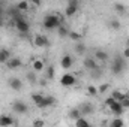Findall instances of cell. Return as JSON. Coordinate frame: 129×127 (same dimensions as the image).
<instances>
[{
    "label": "cell",
    "instance_id": "1",
    "mask_svg": "<svg viewBox=\"0 0 129 127\" xmlns=\"http://www.w3.org/2000/svg\"><path fill=\"white\" fill-rule=\"evenodd\" d=\"M128 64H126V58L120 54H116L111 60V64H110V70L113 75H122L125 70H126Z\"/></svg>",
    "mask_w": 129,
    "mask_h": 127
},
{
    "label": "cell",
    "instance_id": "2",
    "mask_svg": "<svg viewBox=\"0 0 129 127\" xmlns=\"http://www.w3.org/2000/svg\"><path fill=\"white\" fill-rule=\"evenodd\" d=\"M32 100H33V103L36 105V108H39V109H45V108H50V106L56 105V99L54 97L44 96V94H41V93L32 94Z\"/></svg>",
    "mask_w": 129,
    "mask_h": 127
},
{
    "label": "cell",
    "instance_id": "3",
    "mask_svg": "<svg viewBox=\"0 0 129 127\" xmlns=\"http://www.w3.org/2000/svg\"><path fill=\"white\" fill-rule=\"evenodd\" d=\"M62 24H63V17L57 14H48L44 17V21H42V26L47 30H57V27Z\"/></svg>",
    "mask_w": 129,
    "mask_h": 127
},
{
    "label": "cell",
    "instance_id": "4",
    "mask_svg": "<svg viewBox=\"0 0 129 127\" xmlns=\"http://www.w3.org/2000/svg\"><path fill=\"white\" fill-rule=\"evenodd\" d=\"M12 21H14V26H15V29H17V32H20L21 34H27V33L30 32V24L26 21V18L24 17H15V18H12Z\"/></svg>",
    "mask_w": 129,
    "mask_h": 127
},
{
    "label": "cell",
    "instance_id": "5",
    "mask_svg": "<svg viewBox=\"0 0 129 127\" xmlns=\"http://www.w3.org/2000/svg\"><path fill=\"white\" fill-rule=\"evenodd\" d=\"M12 111H14L15 114L23 115V114H27V112H29V106H27V103L23 102V100H15V102L12 103Z\"/></svg>",
    "mask_w": 129,
    "mask_h": 127
},
{
    "label": "cell",
    "instance_id": "6",
    "mask_svg": "<svg viewBox=\"0 0 129 127\" xmlns=\"http://www.w3.org/2000/svg\"><path fill=\"white\" fill-rule=\"evenodd\" d=\"M33 43L38 48H47V46H50V39L45 34H36L33 39Z\"/></svg>",
    "mask_w": 129,
    "mask_h": 127
},
{
    "label": "cell",
    "instance_id": "7",
    "mask_svg": "<svg viewBox=\"0 0 129 127\" xmlns=\"http://www.w3.org/2000/svg\"><path fill=\"white\" fill-rule=\"evenodd\" d=\"M8 85H9L14 91H21V90H23V87H24L23 81H21L20 78H17V76L9 78V79H8Z\"/></svg>",
    "mask_w": 129,
    "mask_h": 127
},
{
    "label": "cell",
    "instance_id": "8",
    "mask_svg": "<svg viewBox=\"0 0 129 127\" xmlns=\"http://www.w3.org/2000/svg\"><path fill=\"white\" fill-rule=\"evenodd\" d=\"M5 64H6V67H8L9 70H17V69H21V67H23V61H21V58H18V57H11Z\"/></svg>",
    "mask_w": 129,
    "mask_h": 127
},
{
    "label": "cell",
    "instance_id": "9",
    "mask_svg": "<svg viewBox=\"0 0 129 127\" xmlns=\"http://www.w3.org/2000/svg\"><path fill=\"white\" fill-rule=\"evenodd\" d=\"M60 84L63 87H72L77 84V78L72 75V73H64L63 76L60 78Z\"/></svg>",
    "mask_w": 129,
    "mask_h": 127
},
{
    "label": "cell",
    "instance_id": "10",
    "mask_svg": "<svg viewBox=\"0 0 129 127\" xmlns=\"http://www.w3.org/2000/svg\"><path fill=\"white\" fill-rule=\"evenodd\" d=\"M108 108H110V111H111L114 115H117V117H120V115L125 112V108L122 106V103H120L119 100H114V102H113Z\"/></svg>",
    "mask_w": 129,
    "mask_h": 127
},
{
    "label": "cell",
    "instance_id": "11",
    "mask_svg": "<svg viewBox=\"0 0 129 127\" xmlns=\"http://www.w3.org/2000/svg\"><path fill=\"white\" fill-rule=\"evenodd\" d=\"M83 66L90 72V70H93V69H96L98 67V60L95 58V57H89V55H86L84 60H83Z\"/></svg>",
    "mask_w": 129,
    "mask_h": 127
},
{
    "label": "cell",
    "instance_id": "12",
    "mask_svg": "<svg viewBox=\"0 0 129 127\" xmlns=\"http://www.w3.org/2000/svg\"><path fill=\"white\" fill-rule=\"evenodd\" d=\"M78 108H80V111H81L83 115H92V114L95 112V106H93V103H90V102H84V103H81Z\"/></svg>",
    "mask_w": 129,
    "mask_h": 127
},
{
    "label": "cell",
    "instance_id": "13",
    "mask_svg": "<svg viewBox=\"0 0 129 127\" xmlns=\"http://www.w3.org/2000/svg\"><path fill=\"white\" fill-rule=\"evenodd\" d=\"M14 124H17V121L11 115H0V127H8Z\"/></svg>",
    "mask_w": 129,
    "mask_h": 127
},
{
    "label": "cell",
    "instance_id": "14",
    "mask_svg": "<svg viewBox=\"0 0 129 127\" xmlns=\"http://www.w3.org/2000/svg\"><path fill=\"white\" fill-rule=\"evenodd\" d=\"M72 64H74V58H72V55L64 54L63 57H62V60H60V66L66 70V69H71V67H72Z\"/></svg>",
    "mask_w": 129,
    "mask_h": 127
},
{
    "label": "cell",
    "instance_id": "15",
    "mask_svg": "<svg viewBox=\"0 0 129 127\" xmlns=\"http://www.w3.org/2000/svg\"><path fill=\"white\" fill-rule=\"evenodd\" d=\"M93 57L96 58L98 61H108L110 60V54L107 52V51H104V49H98V51H95V54H93Z\"/></svg>",
    "mask_w": 129,
    "mask_h": 127
},
{
    "label": "cell",
    "instance_id": "16",
    "mask_svg": "<svg viewBox=\"0 0 129 127\" xmlns=\"http://www.w3.org/2000/svg\"><path fill=\"white\" fill-rule=\"evenodd\" d=\"M74 51H75V54L77 55H86V52H87V48H86V45L81 42V40H78V42H75V46H74Z\"/></svg>",
    "mask_w": 129,
    "mask_h": 127
},
{
    "label": "cell",
    "instance_id": "17",
    "mask_svg": "<svg viewBox=\"0 0 129 127\" xmlns=\"http://www.w3.org/2000/svg\"><path fill=\"white\" fill-rule=\"evenodd\" d=\"M11 57H12V54H11V51L8 48H2L0 49V64H5Z\"/></svg>",
    "mask_w": 129,
    "mask_h": 127
},
{
    "label": "cell",
    "instance_id": "18",
    "mask_svg": "<svg viewBox=\"0 0 129 127\" xmlns=\"http://www.w3.org/2000/svg\"><path fill=\"white\" fill-rule=\"evenodd\" d=\"M78 8L80 6H74V5H68L66 8H64V15L66 17H74L77 12H78Z\"/></svg>",
    "mask_w": 129,
    "mask_h": 127
},
{
    "label": "cell",
    "instance_id": "19",
    "mask_svg": "<svg viewBox=\"0 0 129 127\" xmlns=\"http://www.w3.org/2000/svg\"><path fill=\"white\" fill-rule=\"evenodd\" d=\"M68 115H69V118L71 120H78L80 117H83V114H81V111H80V108H72L69 112H68Z\"/></svg>",
    "mask_w": 129,
    "mask_h": 127
},
{
    "label": "cell",
    "instance_id": "20",
    "mask_svg": "<svg viewBox=\"0 0 129 127\" xmlns=\"http://www.w3.org/2000/svg\"><path fill=\"white\" fill-rule=\"evenodd\" d=\"M26 78H27V81L30 82V84H36L38 82V72L36 70H29L27 73H26Z\"/></svg>",
    "mask_w": 129,
    "mask_h": 127
},
{
    "label": "cell",
    "instance_id": "21",
    "mask_svg": "<svg viewBox=\"0 0 129 127\" xmlns=\"http://www.w3.org/2000/svg\"><path fill=\"white\" fill-rule=\"evenodd\" d=\"M75 126L77 127H90L92 126V123H90L89 120H86L84 115H83V117H80L78 120H75Z\"/></svg>",
    "mask_w": 129,
    "mask_h": 127
},
{
    "label": "cell",
    "instance_id": "22",
    "mask_svg": "<svg viewBox=\"0 0 129 127\" xmlns=\"http://www.w3.org/2000/svg\"><path fill=\"white\" fill-rule=\"evenodd\" d=\"M32 67H33V70H36V72L39 73V72H42V70L45 69V63H44L42 60H35L32 63Z\"/></svg>",
    "mask_w": 129,
    "mask_h": 127
},
{
    "label": "cell",
    "instance_id": "23",
    "mask_svg": "<svg viewBox=\"0 0 129 127\" xmlns=\"http://www.w3.org/2000/svg\"><path fill=\"white\" fill-rule=\"evenodd\" d=\"M108 27H110L111 30H120L122 24H120V21H119V20L111 18V20H108Z\"/></svg>",
    "mask_w": 129,
    "mask_h": 127
},
{
    "label": "cell",
    "instance_id": "24",
    "mask_svg": "<svg viewBox=\"0 0 129 127\" xmlns=\"http://www.w3.org/2000/svg\"><path fill=\"white\" fill-rule=\"evenodd\" d=\"M45 70H47V73H45L47 79H54V76H56V67L53 64H50V66L45 67Z\"/></svg>",
    "mask_w": 129,
    "mask_h": 127
},
{
    "label": "cell",
    "instance_id": "25",
    "mask_svg": "<svg viewBox=\"0 0 129 127\" xmlns=\"http://www.w3.org/2000/svg\"><path fill=\"white\" fill-rule=\"evenodd\" d=\"M29 3L30 2H27V0H20L15 6H17V9L20 12H26V11H29Z\"/></svg>",
    "mask_w": 129,
    "mask_h": 127
},
{
    "label": "cell",
    "instance_id": "26",
    "mask_svg": "<svg viewBox=\"0 0 129 127\" xmlns=\"http://www.w3.org/2000/svg\"><path fill=\"white\" fill-rule=\"evenodd\" d=\"M57 34H59V37H68V34H69V29L64 26V24H62V26H59L57 27Z\"/></svg>",
    "mask_w": 129,
    "mask_h": 127
},
{
    "label": "cell",
    "instance_id": "27",
    "mask_svg": "<svg viewBox=\"0 0 129 127\" xmlns=\"http://www.w3.org/2000/svg\"><path fill=\"white\" fill-rule=\"evenodd\" d=\"M125 96H126V93H123V90H114V91H111V97L116 99V100H122Z\"/></svg>",
    "mask_w": 129,
    "mask_h": 127
},
{
    "label": "cell",
    "instance_id": "28",
    "mask_svg": "<svg viewBox=\"0 0 129 127\" xmlns=\"http://www.w3.org/2000/svg\"><path fill=\"white\" fill-rule=\"evenodd\" d=\"M114 11H116L119 15H122V17L126 14V8H125V5H122V3H116V5H114Z\"/></svg>",
    "mask_w": 129,
    "mask_h": 127
},
{
    "label": "cell",
    "instance_id": "29",
    "mask_svg": "<svg viewBox=\"0 0 129 127\" xmlns=\"http://www.w3.org/2000/svg\"><path fill=\"white\" fill-rule=\"evenodd\" d=\"M110 126H111V127H123V126H125V121H123L122 118H119V117H117V118H113V120H111Z\"/></svg>",
    "mask_w": 129,
    "mask_h": 127
},
{
    "label": "cell",
    "instance_id": "30",
    "mask_svg": "<svg viewBox=\"0 0 129 127\" xmlns=\"http://www.w3.org/2000/svg\"><path fill=\"white\" fill-rule=\"evenodd\" d=\"M68 37H69V39H72L74 42H78V40H81V39H83L81 33H78V32H69Z\"/></svg>",
    "mask_w": 129,
    "mask_h": 127
},
{
    "label": "cell",
    "instance_id": "31",
    "mask_svg": "<svg viewBox=\"0 0 129 127\" xmlns=\"http://www.w3.org/2000/svg\"><path fill=\"white\" fill-rule=\"evenodd\" d=\"M102 75H104V70H102V69H101L99 66H98L96 69L90 70V76H92V78H101Z\"/></svg>",
    "mask_w": 129,
    "mask_h": 127
},
{
    "label": "cell",
    "instance_id": "32",
    "mask_svg": "<svg viewBox=\"0 0 129 127\" xmlns=\"http://www.w3.org/2000/svg\"><path fill=\"white\" fill-rule=\"evenodd\" d=\"M8 14H9V17H11V18L20 17V11L17 9V6H11V8L8 9Z\"/></svg>",
    "mask_w": 129,
    "mask_h": 127
},
{
    "label": "cell",
    "instance_id": "33",
    "mask_svg": "<svg viewBox=\"0 0 129 127\" xmlns=\"http://www.w3.org/2000/svg\"><path fill=\"white\" fill-rule=\"evenodd\" d=\"M87 93H89V96H92V97H96L99 94L98 87H95V85H87Z\"/></svg>",
    "mask_w": 129,
    "mask_h": 127
},
{
    "label": "cell",
    "instance_id": "34",
    "mask_svg": "<svg viewBox=\"0 0 129 127\" xmlns=\"http://www.w3.org/2000/svg\"><path fill=\"white\" fill-rule=\"evenodd\" d=\"M110 90V84L108 82H105V84H101L99 87H98V91H99V94H102V93H107Z\"/></svg>",
    "mask_w": 129,
    "mask_h": 127
},
{
    "label": "cell",
    "instance_id": "35",
    "mask_svg": "<svg viewBox=\"0 0 129 127\" xmlns=\"http://www.w3.org/2000/svg\"><path fill=\"white\" fill-rule=\"evenodd\" d=\"M120 103H122V106L125 108V109H129V94H126L122 100H119Z\"/></svg>",
    "mask_w": 129,
    "mask_h": 127
},
{
    "label": "cell",
    "instance_id": "36",
    "mask_svg": "<svg viewBox=\"0 0 129 127\" xmlns=\"http://www.w3.org/2000/svg\"><path fill=\"white\" fill-rule=\"evenodd\" d=\"M122 55H123L126 60H129V46H128V45L123 48V51H122Z\"/></svg>",
    "mask_w": 129,
    "mask_h": 127
},
{
    "label": "cell",
    "instance_id": "37",
    "mask_svg": "<svg viewBox=\"0 0 129 127\" xmlns=\"http://www.w3.org/2000/svg\"><path fill=\"white\" fill-rule=\"evenodd\" d=\"M30 3H32L33 6H36V8H39L41 5H42V0H29Z\"/></svg>",
    "mask_w": 129,
    "mask_h": 127
},
{
    "label": "cell",
    "instance_id": "38",
    "mask_svg": "<svg viewBox=\"0 0 129 127\" xmlns=\"http://www.w3.org/2000/svg\"><path fill=\"white\" fill-rule=\"evenodd\" d=\"M114 100H116V99H113V97L110 96L108 99H105V102H104V103H105V106H110V105H111V103H113Z\"/></svg>",
    "mask_w": 129,
    "mask_h": 127
},
{
    "label": "cell",
    "instance_id": "39",
    "mask_svg": "<svg viewBox=\"0 0 129 127\" xmlns=\"http://www.w3.org/2000/svg\"><path fill=\"white\" fill-rule=\"evenodd\" d=\"M44 124H45V123H44L42 120H35V121H33V126H36V127H41V126H44Z\"/></svg>",
    "mask_w": 129,
    "mask_h": 127
},
{
    "label": "cell",
    "instance_id": "40",
    "mask_svg": "<svg viewBox=\"0 0 129 127\" xmlns=\"http://www.w3.org/2000/svg\"><path fill=\"white\" fill-rule=\"evenodd\" d=\"M68 5H74V6H80V0H68Z\"/></svg>",
    "mask_w": 129,
    "mask_h": 127
},
{
    "label": "cell",
    "instance_id": "41",
    "mask_svg": "<svg viewBox=\"0 0 129 127\" xmlns=\"http://www.w3.org/2000/svg\"><path fill=\"white\" fill-rule=\"evenodd\" d=\"M2 17H3V9H2V6H0V21H2Z\"/></svg>",
    "mask_w": 129,
    "mask_h": 127
},
{
    "label": "cell",
    "instance_id": "42",
    "mask_svg": "<svg viewBox=\"0 0 129 127\" xmlns=\"http://www.w3.org/2000/svg\"><path fill=\"white\" fill-rule=\"evenodd\" d=\"M126 43H128V46H129V39H128V40H126Z\"/></svg>",
    "mask_w": 129,
    "mask_h": 127
}]
</instances>
